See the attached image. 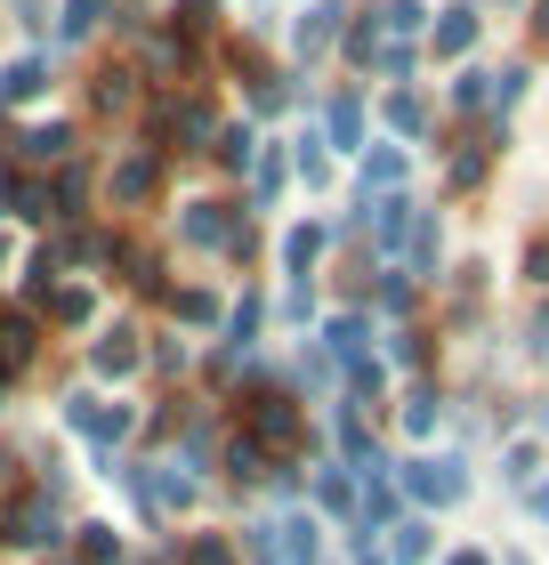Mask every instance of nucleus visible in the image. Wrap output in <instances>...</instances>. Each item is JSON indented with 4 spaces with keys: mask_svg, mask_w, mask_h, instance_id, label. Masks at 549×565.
<instances>
[{
    "mask_svg": "<svg viewBox=\"0 0 549 565\" xmlns=\"http://www.w3.org/2000/svg\"><path fill=\"white\" fill-rule=\"evenodd\" d=\"M178 235H187V243H202V250H251V226L234 218L226 202H187Z\"/></svg>",
    "mask_w": 549,
    "mask_h": 565,
    "instance_id": "nucleus-1",
    "label": "nucleus"
},
{
    "mask_svg": "<svg viewBox=\"0 0 549 565\" xmlns=\"http://www.w3.org/2000/svg\"><path fill=\"white\" fill-rule=\"evenodd\" d=\"M243 436H251L258 452H292V445H299L292 396H251V404H243Z\"/></svg>",
    "mask_w": 549,
    "mask_h": 565,
    "instance_id": "nucleus-2",
    "label": "nucleus"
},
{
    "mask_svg": "<svg viewBox=\"0 0 549 565\" xmlns=\"http://www.w3.org/2000/svg\"><path fill=\"white\" fill-rule=\"evenodd\" d=\"M404 493L429 501V509H453L468 493V469H461V460H404Z\"/></svg>",
    "mask_w": 549,
    "mask_h": 565,
    "instance_id": "nucleus-3",
    "label": "nucleus"
},
{
    "mask_svg": "<svg viewBox=\"0 0 549 565\" xmlns=\"http://www.w3.org/2000/svg\"><path fill=\"white\" fill-rule=\"evenodd\" d=\"M0 542H17V550H57V542H65V525H57V501H49V493L17 501V509H9V533H0Z\"/></svg>",
    "mask_w": 549,
    "mask_h": 565,
    "instance_id": "nucleus-4",
    "label": "nucleus"
},
{
    "mask_svg": "<svg viewBox=\"0 0 549 565\" xmlns=\"http://www.w3.org/2000/svg\"><path fill=\"white\" fill-rule=\"evenodd\" d=\"M65 420L82 428V436H97V445H122V436H129V404H106V396H73V404H65Z\"/></svg>",
    "mask_w": 549,
    "mask_h": 565,
    "instance_id": "nucleus-5",
    "label": "nucleus"
},
{
    "mask_svg": "<svg viewBox=\"0 0 549 565\" xmlns=\"http://www.w3.org/2000/svg\"><path fill=\"white\" fill-rule=\"evenodd\" d=\"M429 49H436V57H468V49H477V9H468V0L436 9V24H429Z\"/></svg>",
    "mask_w": 549,
    "mask_h": 565,
    "instance_id": "nucleus-6",
    "label": "nucleus"
},
{
    "mask_svg": "<svg viewBox=\"0 0 549 565\" xmlns=\"http://www.w3.org/2000/svg\"><path fill=\"white\" fill-rule=\"evenodd\" d=\"M162 138L202 146V138H219V121H211V106H202V97H162Z\"/></svg>",
    "mask_w": 549,
    "mask_h": 565,
    "instance_id": "nucleus-7",
    "label": "nucleus"
},
{
    "mask_svg": "<svg viewBox=\"0 0 549 565\" xmlns=\"http://www.w3.org/2000/svg\"><path fill=\"white\" fill-rule=\"evenodd\" d=\"M339 33H348V9H339V0H316V9L299 17V57H324Z\"/></svg>",
    "mask_w": 549,
    "mask_h": 565,
    "instance_id": "nucleus-8",
    "label": "nucleus"
},
{
    "mask_svg": "<svg viewBox=\"0 0 549 565\" xmlns=\"http://www.w3.org/2000/svg\"><path fill=\"white\" fill-rule=\"evenodd\" d=\"M275 557H283V565H316V557H324V525H316V518H283V525H275Z\"/></svg>",
    "mask_w": 549,
    "mask_h": 565,
    "instance_id": "nucleus-9",
    "label": "nucleus"
},
{
    "mask_svg": "<svg viewBox=\"0 0 549 565\" xmlns=\"http://www.w3.org/2000/svg\"><path fill=\"white\" fill-rule=\"evenodd\" d=\"M89 364H97V380H129V372L146 364V355H138V331H106V340L89 348Z\"/></svg>",
    "mask_w": 549,
    "mask_h": 565,
    "instance_id": "nucleus-10",
    "label": "nucleus"
},
{
    "mask_svg": "<svg viewBox=\"0 0 549 565\" xmlns=\"http://www.w3.org/2000/svg\"><path fill=\"white\" fill-rule=\"evenodd\" d=\"M412 218H421V211H412L404 194H380V202H372V243H380V250H404Z\"/></svg>",
    "mask_w": 549,
    "mask_h": 565,
    "instance_id": "nucleus-11",
    "label": "nucleus"
},
{
    "mask_svg": "<svg viewBox=\"0 0 549 565\" xmlns=\"http://www.w3.org/2000/svg\"><path fill=\"white\" fill-rule=\"evenodd\" d=\"M397 186H404V146H372V153H363V202L397 194Z\"/></svg>",
    "mask_w": 549,
    "mask_h": 565,
    "instance_id": "nucleus-12",
    "label": "nucleus"
},
{
    "mask_svg": "<svg viewBox=\"0 0 549 565\" xmlns=\"http://www.w3.org/2000/svg\"><path fill=\"white\" fill-rule=\"evenodd\" d=\"M33 364V316H0V380H17Z\"/></svg>",
    "mask_w": 549,
    "mask_h": 565,
    "instance_id": "nucleus-13",
    "label": "nucleus"
},
{
    "mask_svg": "<svg viewBox=\"0 0 549 565\" xmlns=\"http://www.w3.org/2000/svg\"><path fill=\"white\" fill-rule=\"evenodd\" d=\"M65 153H73V130H65V121H41V130L17 138V162H65Z\"/></svg>",
    "mask_w": 549,
    "mask_h": 565,
    "instance_id": "nucleus-14",
    "label": "nucleus"
},
{
    "mask_svg": "<svg viewBox=\"0 0 549 565\" xmlns=\"http://www.w3.org/2000/svg\"><path fill=\"white\" fill-rule=\"evenodd\" d=\"M154 178H162V170H154V153H122V162H114V202H146Z\"/></svg>",
    "mask_w": 549,
    "mask_h": 565,
    "instance_id": "nucleus-15",
    "label": "nucleus"
},
{
    "mask_svg": "<svg viewBox=\"0 0 549 565\" xmlns=\"http://www.w3.org/2000/svg\"><path fill=\"white\" fill-rule=\"evenodd\" d=\"M324 226H292V235H283V267H292V275H307V267H316L324 259Z\"/></svg>",
    "mask_w": 549,
    "mask_h": 565,
    "instance_id": "nucleus-16",
    "label": "nucleus"
},
{
    "mask_svg": "<svg viewBox=\"0 0 549 565\" xmlns=\"http://www.w3.org/2000/svg\"><path fill=\"white\" fill-rule=\"evenodd\" d=\"M324 340H331V355H339V364H363V316H331V331H324Z\"/></svg>",
    "mask_w": 549,
    "mask_h": 565,
    "instance_id": "nucleus-17",
    "label": "nucleus"
},
{
    "mask_svg": "<svg viewBox=\"0 0 549 565\" xmlns=\"http://www.w3.org/2000/svg\"><path fill=\"white\" fill-rule=\"evenodd\" d=\"M388 121H397V138H421L429 130V106L412 89H397V97H388Z\"/></svg>",
    "mask_w": 549,
    "mask_h": 565,
    "instance_id": "nucleus-18",
    "label": "nucleus"
},
{
    "mask_svg": "<svg viewBox=\"0 0 549 565\" xmlns=\"http://www.w3.org/2000/svg\"><path fill=\"white\" fill-rule=\"evenodd\" d=\"M226 469H234V484H258V477H267V452H258L251 436H234V445H226Z\"/></svg>",
    "mask_w": 549,
    "mask_h": 565,
    "instance_id": "nucleus-19",
    "label": "nucleus"
},
{
    "mask_svg": "<svg viewBox=\"0 0 549 565\" xmlns=\"http://www.w3.org/2000/svg\"><path fill=\"white\" fill-rule=\"evenodd\" d=\"M0 82H9V97H41L49 89V57H24V65L0 73Z\"/></svg>",
    "mask_w": 549,
    "mask_h": 565,
    "instance_id": "nucleus-20",
    "label": "nucleus"
},
{
    "mask_svg": "<svg viewBox=\"0 0 549 565\" xmlns=\"http://www.w3.org/2000/svg\"><path fill=\"white\" fill-rule=\"evenodd\" d=\"M82 557L89 565H122V533L114 525H82Z\"/></svg>",
    "mask_w": 549,
    "mask_h": 565,
    "instance_id": "nucleus-21",
    "label": "nucleus"
},
{
    "mask_svg": "<svg viewBox=\"0 0 549 565\" xmlns=\"http://www.w3.org/2000/svg\"><path fill=\"white\" fill-rule=\"evenodd\" d=\"M49 316H57V323H89V316H97V299L82 291V282H73V291H49Z\"/></svg>",
    "mask_w": 549,
    "mask_h": 565,
    "instance_id": "nucleus-22",
    "label": "nucleus"
},
{
    "mask_svg": "<svg viewBox=\"0 0 549 565\" xmlns=\"http://www.w3.org/2000/svg\"><path fill=\"white\" fill-rule=\"evenodd\" d=\"M485 162H493V146H485V138H468V146L453 153V186H477V178H485Z\"/></svg>",
    "mask_w": 549,
    "mask_h": 565,
    "instance_id": "nucleus-23",
    "label": "nucleus"
},
{
    "mask_svg": "<svg viewBox=\"0 0 549 565\" xmlns=\"http://www.w3.org/2000/svg\"><path fill=\"white\" fill-rule=\"evenodd\" d=\"M331 146H363V106H356V97L331 106Z\"/></svg>",
    "mask_w": 549,
    "mask_h": 565,
    "instance_id": "nucleus-24",
    "label": "nucleus"
},
{
    "mask_svg": "<svg viewBox=\"0 0 549 565\" xmlns=\"http://www.w3.org/2000/svg\"><path fill=\"white\" fill-rule=\"evenodd\" d=\"M316 501H324V509H356V484H348V469H316Z\"/></svg>",
    "mask_w": 549,
    "mask_h": 565,
    "instance_id": "nucleus-25",
    "label": "nucleus"
},
{
    "mask_svg": "<svg viewBox=\"0 0 549 565\" xmlns=\"http://www.w3.org/2000/svg\"><path fill=\"white\" fill-rule=\"evenodd\" d=\"M453 106H461V114L493 106V73H461V82H453Z\"/></svg>",
    "mask_w": 549,
    "mask_h": 565,
    "instance_id": "nucleus-26",
    "label": "nucleus"
},
{
    "mask_svg": "<svg viewBox=\"0 0 549 565\" xmlns=\"http://www.w3.org/2000/svg\"><path fill=\"white\" fill-rule=\"evenodd\" d=\"M299 178H307V186H324V178H331V153H324V138H316V130L299 138Z\"/></svg>",
    "mask_w": 549,
    "mask_h": 565,
    "instance_id": "nucleus-27",
    "label": "nucleus"
},
{
    "mask_svg": "<svg viewBox=\"0 0 549 565\" xmlns=\"http://www.w3.org/2000/svg\"><path fill=\"white\" fill-rule=\"evenodd\" d=\"M436 420H444V404H436V388H421V396L404 404V428H412V436H429Z\"/></svg>",
    "mask_w": 549,
    "mask_h": 565,
    "instance_id": "nucleus-28",
    "label": "nucleus"
},
{
    "mask_svg": "<svg viewBox=\"0 0 549 565\" xmlns=\"http://www.w3.org/2000/svg\"><path fill=\"white\" fill-rule=\"evenodd\" d=\"M82 202H89V170H65V178H57V218H73Z\"/></svg>",
    "mask_w": 549,
    "mask_h": 565,
    "instance_id": "nucleus-29",
    "label": "nucleus"
},
{
    "mask_svg": "<svg viewBox=\"0 0 549 565\" xmlns=\"http://www.w3.org/2000/svg\"><path fill=\"white\" fill-rule=\"evenodd\" d=\"M97 17H106V0H65V41H82Z\"/></svg>",
    "mask_w": 549,
    "mask_h": 565,
    "instance_id": "nucleus-30",
    "label": "nucleus"
},
{
    "mask_svg": "<svg viewBox=\"0 0 549 565\" xmlns=\"http://www.w3.org/2000/svg\"><path fill=\"white\" fill-rule=\"evenodd\" d=\"M219 162H234V170H243V162H258V146H251V130H219Z\"/></svg>",
    "mask_w": 549,
    "mask_h": 565,
    "instance_id": "nucleus-31",
    "label": "nucleus"
},
{
    "mask_svg": "<svg viewBox=\"0 0 549 565\" xmlns=\"http://www.w3.org/2000/svg\"><path fill=\"white\" fill-rule=\"evenodd\" d=\"M429 557V525H397V565H421Z\"/></svg>",
    "mask_w": 549,
    "mask_h": 565,
    "instance_id": "nucleus-32",
    "label": "nucleus"
},
{
    "mask_svg": "<svg viewBox=\"0 0 549 565\" xmlns=\"http://www.w3.org/2000/svg\"><path fill=\"white\" fill-rule=\"evenodd\" d=\"M517 97H526V65H509V73H493V106H517Z\"/></svg>",
    "mask_w": 549,
    "mask_h": 565,
    "instance_id": "nucleus-33",
    "label": "nucleus"
},
{
    "mask_svg": "<svg viewBox=\"0 0 549 565\" xmlns=\"http://www.w3.org/2000/svg\"><path fill=\"white\" fill-rule=\"evenodd\" d=\"M534 469H541V452L534 445H509V484H526V493H534Z\"/></svg>",
    "mask_w": 549,
    "mask_h": 565,
    "instance_id": "nucleus-34",
    "label": "nucleus"
},
{
    "mask_svg": "<svg viewBox=\"0 0 549 565\" xmlns=\"http://www.w3.org/2000/svg\"><path fill=\"white\" fill-rule=\"evenodd\" d=\"M526 348H534V364H549V299L534 307V323H526Z\"/></svg>",
    "mask_w": 549,
    "mask_h": 565,
    "instance_id": "nucleus-35",
    "label": "nucleus"
},
{
    "mask_svg": "<svg viewBox=\"0 0 549 565\" xmlns=\"http://www.w3.org/2000/svg\"><path fill=\"white\" fill-rule=\"evenodd\" d=\"M97 106H106V114L129 106V73H97Z\"/></svg>",
    "mask_w": 549,
    "mask_h": 565,
    "instance_id": "nucleus-36",
    "label": "nucleus"
},
{
    "mask_svg": "<svg viewBox=\"0 0 549 565\" xmlns=\"http://www.w3.org/2000/svg\"><path fill=\"white\" fill-rule=\"evenodd\" d=\"M24 282H33V291H49V282H57V250H33V259H24Z\"/></svg>",
    "mask_w": 549,
    "mask_h": 565,
    "instance_id": "nucleus-37",
    "label": "nucleus"
},
{
    "mask_svg": "<svg viewBox=\"0 0 549 565\" xmlns=\"http://www.w3.org/2000/svg\"><path fill=\"white\" fill-rule=\"evenodd\" d=\"M178 316H187V323H219V299L211 291H187V299H178Z\"/></svg>",
    "mask_w": 549,
    "mask_h": 565,
    "instance_id": "nucleus-38",
    "label": "nucleus"
},
{
    "mask_svg": "<svg viewBox=\"0 0 549 565\" xmlns=\"http://www.w3.org/2000/svg\"><path fill=\"white\" fill-rule=\"evenodd\" d=\"M187 565H226V542H219V533H202V542L187 550Z\"/></svg>",
    "mask_w": 549,
    "mask_h": 565,
    "instance_id": "nucleus-39",
    "label": "nucleus"
},
{
    "mask_svg": "<svg viewBox=\"0 0 549 565\" xmlns=\"http://www.w3.org/2000/svg\"><path fill=\"white\" fill-rule=\"evenodd\" d=\"M526 275H534V282H549V235H534V243H526Z\"/></svg>",
    "mask_w": 549,
    "mask_h": 565,
    "instance_id": "nucleus-40",
    "label": "nucleus"
},
{
    "mask_svg": "<svg viewBox=\"0 0 549 565\" xmlns=\"http://www.w3.org/2000/svg\"><path fill=\"white\" fill-rule=\"evenodd\" d=\"M526 24H534V49H549V0H534V17H526Z\"/></svg>",
    "mask_w": 549,
    "mask_h": 565,
    "instance_id": "nucleus-41",
    "label": "nucleus"
},
{
    "mask_svg": "<svg viewBox=\"0 0 549 565\" xmlns=\"http://www.w3.org/2000/svg\"><path fill=\"white\" fill-rule=\"evenodd\" d=\"M526 501H534V518H541V525H549V477H541V484H534V493H526Z\"/></svg>",
    "mask_w": 549,
    "mask_h": 565,
    "instance_id": "nucleus-42",
    "label": "nucleus"
},
{
    "mask_svg": "<svg viewBox=\"0 0 549 565\" xmlns=\"http://www.w3.org/2000/svg\"><path fill=\"white\" fill-rule=\"evenodd\" d=\"M0 202H17V178H9V162H0Z\"/></svg>",
    "mask_w": 549,
    "mask_h": 565,
    "instance_id": "nucleus-43",
    "label": "nucleus"
},
{
    "mask_svg": "<svg viewBox=\"0 0 549 565\" xmlns=\"http://www.w3.org/2000/svg\"><path fill=\"white\" fill-rule=\"evenodd\" d=\"M453 565H493V557H485V550H461V557H453Z\"/></svg>",
    "mask_w": 549,
    "mask_h": 565,
    "instance_id": "nucleus-44",
    "label": "nucleus"
},
{
    "mask_svg": "<svg viewBox=\"0 0 549 565\" xmlns=\"http://www.w3.org/2000/svg\"><path fill=\"white\" fill-rule=\"evenodd\" d=\"M502 565H534V557H502Z\"/></svg>",
    "mask_w": 549,
    "mask_h": 565,
    "instance_id": "nucleus-45",
    "label": "nucleus"
},
{
    "mask_svg": "<svg viewBox=\"0 0 549 565\" xmlns=\"http://www.w3.org/2000/svg\"><path fill=\"white\" fill-rule=\"evenodd\" d=\"M0 106H9V82H0Z\"/></svg>",
    "mask_w": 549,
    "mask_h": 565,
    "instance_id": "nucleus-46",
    "label": "nucleus"
},
{
    "mask_svg": "<svg viewBox=\"0 0 549 565\" xmlns=\"http://www.w3.org/2000/svg\"><path fill=\"white\" fill-rule=\"evenodd\" d=\"M363 565H380V557H363Z\"/></svg>",
    "mask_w": 549,
    "mask_h": 565,
    "instance_id": "nucleus-47",
    "label": "nucleus"
}]
</instances>
